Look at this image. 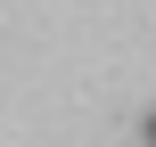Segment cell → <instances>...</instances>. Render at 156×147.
Returning <instances> with one entry per match:
<instances>
[{
	"mask_svg": "<svg viewBox=\"0 0 156 147\" xmlns=\"http://www.w3.org/2000/svg\"><path fill=\"white\" fill-rule=\"evenodd\" d=\"M140 139H148V147H156V115H148V123H140Z\"/></svg>",
	"mask_w": 156,
	"mask_h": 147,
	"instance_id": "1",
	"label": "cell"
}]
</instances>
